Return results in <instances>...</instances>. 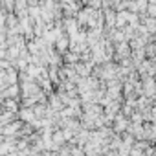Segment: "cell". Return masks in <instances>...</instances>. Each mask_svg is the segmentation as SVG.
<instances>
[{
  "label": "cell",
  "instance_id": "obj_1",
  "mask_svg": "<svg viewBox=\"0 0 156 156\" xmlns=\"http://www.w3.org/2000/svg\"><path fill=\"white\" fill-rule=\"evenodd\" d=\"M57 48H59V51H66V48H68V39H66V37H61V39L57 41Z\"/></svg>",
  "mask_w": 156,
  "mask_h": 156
},
{
  "label": "cell",
  "instance_id": "obj_2",
  "mask_svg": "<svg viewBox=\"0 0 156 156\" xmlns=\"http://www.w3.org/2000/svg\"><path fill=\"white\" fill-rule=\"evenodd\" d=\"M147 13L151 15V19H156V4H149V8H147Z\"/></svg>",
  "mask_w": 156,
  "mask_h": 156
}]
</instances>
